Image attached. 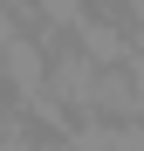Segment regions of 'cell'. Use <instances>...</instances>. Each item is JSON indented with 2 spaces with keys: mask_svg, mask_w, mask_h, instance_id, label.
I'll use <instances>...</instances> for the list:
<instances>
[{
  "mask_svg": "<svg viewBox=\"0 0 144 151\" xmlns=\"http://www.w3.org/2000/svg\"><path fill=\"white\" fill-rule=\"evenodd\" d=\"M0 76H7L21 96H34V89L48 83V48H41L28 28H21V35H7V41H0Z\"/></svg>",
  "mask_w": 144,
  "mask_h": 151,
  "instance_id": "obj_1",
  "label": "cell"
},
{
  "mask_svg": "<svg viewBox=\"0 0 144 151\" xmlns=\"http://www.w3.org/2000/svg\"><path fill=\"white\" fill-rule=\"evenodd\" d=\"M82 14H89V0H34V14H28V21H48V28H62V35H69Z\"/></svg>",
  "mask_w": 144,
  "mask_h": 151,
  "instance_id": "obj_2",
  "label": "cell"
},
{
  "mask_svg": "<svg viewBox=\"0 0 144 151\" xmlns=\"http://www.w3.org/2000/svg\"><path fill=\"white\" fill-rule=\"evenodd\" d=\"M7 7H14V14H21V21H28V14H34V0H7Z\"/></svg>",
  "mask_w": 144,
  "mask_h": 151,
  "instance_id": "obj_3",
  "label": "cell"
}]
</instances>
